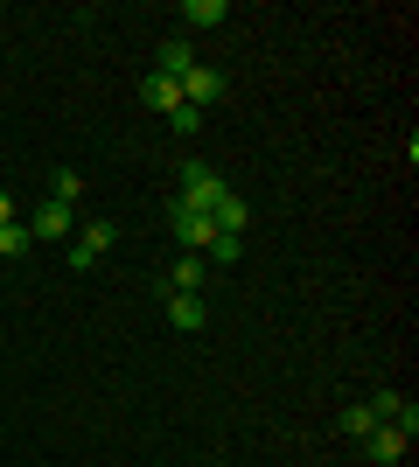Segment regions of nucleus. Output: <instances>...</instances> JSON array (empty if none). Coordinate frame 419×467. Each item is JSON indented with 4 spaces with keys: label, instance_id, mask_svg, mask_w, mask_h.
Segmentation results:
<instances>
[{
    "label": "nucleus",
    "instance_id": "f257e3e1",
    "mask_svg": "<svg viewBox=\"0 0 419 467\" xmlns=\"http://www.w3.org/2000/svg\"><path fill=\"white\" fill-rule=\"evenodd\" d=\"M217 195H224V182L210 175L203 161H182V195H175L182 210H203V216H210V210H217Z\"/></svg>",
    "mask_w": 419,
    "mask_h": 467
},
{
    "label": "nucleus",
    "instance_id": "f03ea898",
    "mask_svg": "<svg viewBox=\"0 0 419 467\" xmlns=\"http://www.w3.org/2000/svg\"><path fill=\"white\" fill-rule=\"evenodd\" d=\"M112 237H120L112 223H84V231H78V244H70V273H91V265H99V258L112 252Z\"/></svg>",
    "mask_w": 419,
    "mask_h": 467
},
{
    "label": "nucleus",
    "instance_id": "7ed1b4c3",
    "mask_svg": "<svg viewBox=\"0 0 419 467\" xmlns=\"http://www.w3.org/2000/svg\"><path fill=\"white\" fill-rule=\"evenodd\" d=\"M168 223H175V237H182V244H189V252H210V244H217V223H210V216H203V210H182V202H175V210H168Z\"/></svg>",
    "mask_w": 419,
    "mask_h": 467
},
{
    "label": "nucleus",
    "instance_id": "20e7f679",
    "mask_svg": "<svg viewBox=\"0 0 419 467\" xmlns=\"http://www.w3.org/2000/svg\"><path fill=\"white\" fill-rule=\"evenodd\" d=\"M224 98V70H210V63H196V70H182V105H217Z\"/></svg>",
    "mask_w": 419,
    "mask_h": 467
},
{
    "label": "nucleus",
    "instance_id": "39448f33",
    "mask_svg": "<svg viewBox=\"0 0 419 467\" xmlns=\"http://www.w3.org/2000/svg\"><path fill=\"white\" fill-rule=\"evenodd\" d=\"M363 447H371V461H378V467H392V461H405L413 440H405L399 426H371V432H363Z\"/></svg>",
    "mask_w": 419,
    "mask_h": 467
},
{
    "label": "nucleus",
    "instance_id": "423d86ee",
    "mask_svg": "<svg viewBox=\"0 0 419 467\" xmlns=\"http://www.w3.org/2000/svg\"><path fill=\"white\" fill-rule=\"evenodd\" d=\"M210 223H217L224 237H245V231H252V210H245V195L224 189V195H217V210H210Z\"/></svg>",
    "mask_w": 419,
    "mask_h": 467
},
{
    "label": "nucleus",
    "instance_id": "0eeeda50",
    "mask_svg": "<svg viewBox=\"0 0 419 467\" xmlns=\"http://www.w3.org/2000/svg\"><path fill=\"white\" fill-rule=\"evenodd\" d=\"M140 105H154V112H175V105H182V78H168V70L140 78Z\"/></svg>",
    "mask_w": 419,
    "mask_h": 467
},
{
    "label": "nucleus",
    "instance_id": "6e6552de",
    "mask_svg": "<svg viewBox=\"0 0 419 467\" xmlns=\"http://www.w3.org/2000/svg\"><path fill=\"white\" fill-rule=\"evenodd\" d=\"M203 321H210V307H203L196 293H168V328H182V335H196Z\"/></svg>",
    "mask_w": 419,
    "mask_h": 467
},
{
    "label": "nucleus",
    "instance_id": "1a4fd4ad",
    "mask_svg": "<svg viewBox=\"0 0 419 467\" xmlns=\"http://www.w3.org/2000/svg\"><path fill=\"white\" fill-rule=\"evenodd\" d=\"M28 237H49V244H63V237H70V202H42L36 223H28Z\"/></svg>",
    "mask_w": 419,
    "mask_h": 467
},
{
    "label": "nucleus",
    "instance_id": "9d476101",
    "mask_svg": "<svg viewBox=\"0 0 419 467\" xmlns=\"http://www.w3.org/2000/svg\"><path fill=\"white\" fill-rule=\"evenodd\" d=\"M203 279H210V265H203L196 252H182L175 273H168V286H175V293H203Z\"/></svg>",
    "mask_w": 419,
    "mask_h": 467
},
{
    "label": "nucleus",
    "instance_id": "9b49d317",
    "mask_svg": "<svg viewBox=\"0 0 419 467\" xmlns=\"http://www.w3.org/2000/svg\"><path fill=\"white\" fill-rule=\"evenodd\" d=\"M161 70H168V78L196 70V49H189V36H168V42H161Z\"/></svg>",
    "mask_w": 419,
    "mask_h": 467
},
{
    "label": "nucleus",
    "instance_id": "f8f14e48",
    "mask_svg": "<svg viewBox=\"0 0 419 467\" xmlns=\"http://www.w3.org/2000/svg\"><path fill=\"white\" fill-rule=\"evenodd\" d=\"M224 15H231L224 0H189V7H182V21H189V28H217Z\"/></svg>",
    "mask_w": 419,
    "mask_h": 467
},
{
    "label": "nucleus",
    "instance_id": "ddd939ff",
    "mask_svg": "<svg viewBox=\"0 0 419 467\" xmlns=\"http://www.w3.org/2000/svg\"><path fill=\"white\" fill-rule=\"evenodd\" d=\"M28 244H36V237H28V223H21V216H15V223H0V258H21Z\"/></svg>",
    "mask_w": 419,
    "mask_h": 467
},
{
    "label": "nucleus",
    "instance_id": "4468645a",
    "mask_svg": "<svg viewBox=\"0 0 419 467\" xmlns=\"http://www.w3.org/2000/svg\"><path fill=\"white\" fill-rule=\"evenodd\" d=\"M78 195H84L78 168H57V175H49V202H78Z\"/></svg>",
    "mask_w": 419,
    "mask_h": 467
},
{
    "label": "nucleus",
    "instance_id": "2eb2a0df",
    "mask_svg": "<svg viewBox=\"0 0 419 467\" xmlns=\"http://www.w3.org/2000/svg\"><path fill=\"white\" fill-rule=\"evenodd\" d=\"M238 252H245V237H224V231H217V244L203 252V265H238Z\"/></svg>",
    "mask_w": 419,
    "mask_h": 467
},
{
    "label": "nucleus",
    "instance_id": "dca6fc26",
    "mask_svg": "<svg viewBox=\"0 0 419 467\" xmlns=\"http://www.w3.org/2000/svg\"><path fill=\"white\" fill-rule=\"evenodd\" d=\"M371 426H384V419H378L371 405H350V411H342V432H350V440H363Z\"/></svg>",
    "mask_w": 419,
    "mask_h": 467
},
{
    "label": "nucleus",
    "instance_id": "f3484780",
    "mask_svg": "<svg viewBox=\"0 0 419 467\" xmlns=\"http://www.w3.org/2000/svg\"><path fill=\"white\" fill-rule=\"evenodd\" d=\"M168 119H175V133H196V126H203V112H196V105H175Z\"/></svg>",
    "mask_w": 419,
    "mask_h": 467
},
{
    "label": "nucleus",
    "instance_id": "a211bd4d",
    "mask_svg": "<svg viewBox=\"0 0 419 467\" xmlns=\"http://www.w3.org/2000/svg\"><path fill=\"white\" fill-rule=\"evenodd\" d=\"M0 223H15V195L0 189Z\"/></svg>",
    "mask_w": 419,
    "mask_h": 467
}]
</instances>
